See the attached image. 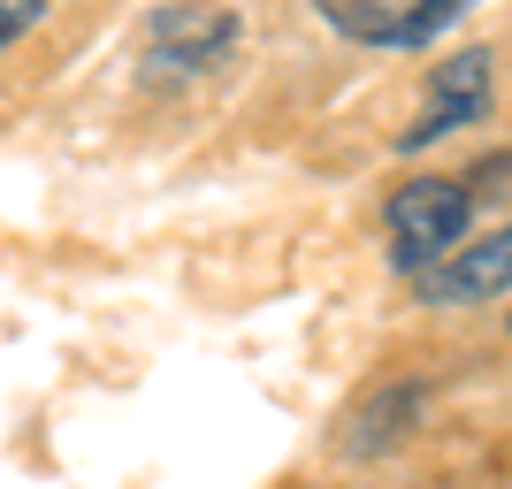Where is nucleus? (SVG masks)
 Segmentation results:
<instances>
[{
	"label": "nucleus",
	"instance_id": "nucleus-6",
	"mask_svg": "<svg viewBox=\"0 0 512 489\" xmlns=\"http://www.w3.org/2000/svg\"><path fill=\"white\" fill-rule=\"evenodd\" d=\"M46 16V0H0V39L8 46H23V31Z\"/></svg>",
	"mask_w": 512,
	"mask_h": 489
},
{
	"label": "nucleus",
	"instance_id": "nucleus-4",
	"mask_svg": "<svg viewBox=\"0 0 512 489\" xmlns=\"http://www.w3.org/2000/svg\"><path fill=\"white\" fill-rule=\"evenodd\" d=\"M474 0H314V16L352 46H383V54H413L459 31Z\"/></svg>",
	"mask_w": 512,
	"mask_h": 489
},
{
	"label": "nucleus",
	"instance_id": "nucleus-2",
	"mask_svg": "<svg viewBox=\"0 0 512 489\" xmlns=\"http://www.w3.org/2000/svg\"><path fill=\"white\" fill-rule=\"evenodd\" d=\"M237 54V8L222 0H169L146 23V85H192Z\"/></svg>",
	"mask_w": 512,
	"mask_h": 489
},
{
	"label": "nucleus",
	"instance_id": "nucleus-7",
	"mask_svg": "<svg viewBox=\"0 0 512 489\" xmlns=\"http://www.w3.org/2000/svg\"><path fill=\"white\" fill-rule=\"evenodd\" d=\"M505 337H512V314H505Z\"/></svg>",
	"mask_w": 512,
	"mask_h": 489
},
{
	"label": "nucleus",
	"instance_id": "nucleus-5",
	"mask_svg": "<svg viewBox=\"0 0 512 489\" xmlns=\"http://www.w3.org/2000/svg\"><path fill=\"white\" fill-rule=\"evenodd\" d=\"M512 291V222H497L490 237H467L451 260H436L421 283H413V306L428 314H467V306H490Z\"/></svg>",
	"mask_w": 512,
	"mask_h": 489
},
{
	"label": "nucleus",
	"instance_id": "nucleus-3",
	"mask_svg": "<svg viewBox=\"0 0 512 489\" xmlns=\"http://www.w3.org/2000/svg\"><path fill=\"white\" fill-rule=\"evenodd\" d=\"M490 100H497V62H490V46H459V54H444V62L428 69L413 123L398 130V153H428V146H444L451 130L482 123V115H490Z\"/></svg>",
	"mask_w": 512,
	"mask_h": 489
},
{
	"label": "nucleus",
	"instance_id": "nucleus-1",
	"mask_svg": "<svg viewBox=\"0 0 512 489\" xmlns=\"http://www.w3.org/2000/svg\"><path fill=\"white\" fill-rule=\"evenodd\" d=\"M474 176H406L398 192H390V207H383V230H390V245H383V260H390V276H406V283H421L436 260H451L459 245L474 237Z\"/></svg>",
	"mask_w": 512,
	"mask_h": 489
}]
</instances>
